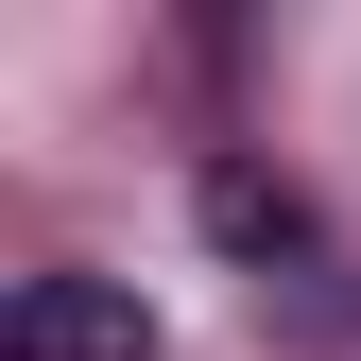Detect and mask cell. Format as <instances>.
Instances as JSON below:
<instances>
[{"label": "cell", "instance_id": "cell-1", "mask_svg": "<svg viewBox=\"0 0 361 361\" xmlns=\"http://www.w3.org/2000/svg\"><path fill=\"white\" fill-rule=\"evenodd\" d=\"M0 361H155V310L121 293V276H18Z\"/></svg>", "mask_w": 361, "mask_h": 361}, {"label": "cell", "instance_id": "cell-2", "mask_svg": "<svg viewBox=\"0 0 361 361\" xmlns=\"http://www.w3.org/2000/svg\"><path fill=\"white\" fill-rule=\"evenodd\" d=\"M207 241H224V258H310V207L276 190V172L224 155V172H207Z\"/></svg>", "mask_w": 361, "mask_h": 361}]
</instances>
